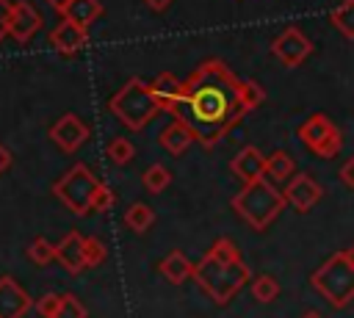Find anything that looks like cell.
Listing matches in <instances>:
<instances>
[{
  "label": "cell",
  "instance_id": "4dcf8cb0",
  "mask_svg": "<svg viewBox=\"0 0 354 318\" xmlns=\"http://www.w3.org/2000/svg\"><path fill=\"white\" fill-rule=\"evenodd\" d=\"M113 202H116V196H113V191L108 188V185H100L97 188V194H94V202H91V210H111L113 207Z\"/></svg>",
  "mask_w": 354,
  "mask_h": 318
},
{
  "label": "cell",
  "instance_id": "277c9868",
  "mask_svg": "<svg viewBox=\"0 0 354 318\" xmlns=\"http://www.w3.org/2000/svg\"><path fill=\"white\" fill-rule=\"evenodd\" d=\"M108 108H111V113L119 116L122 124H127L130 130H144V127L158 116V111H163L160 102H158V97L152 94V86L144 83L141 77H130V80L111 97Z\"/></svg>",
  "mask_w": 354,
  "mask_h": 318
},
{
  "label": "cell",
  "instance_id": "f35d334b",
  "mask_svg": "<svg viewBox=\"0 0 354 318\" xmlns=\"http://www.w3.org/2000/svg\"><path fill=\"white\" fill-rule=\"evenodd\" d=\"M0 3H3V0H0Z\"/></svg>",
  "mask_w": 354,
  "mask_h": 318
},
{
  "label": "cell",
  "instance_id": "7402d4cb",
  "mask_svg": "<svg viewBox=\"0 0 354 318\" xmlns=\"http://www.w3.org/2000/svg\"><path fill=\"white\" fill-rule=\"evenodd\" d=\"M152 221H155V213H152L144 202L130 205L127 213H124V224H127L133 232H147V230L152 227Z\"/></svg>",
  "mask_w": 354,
  "mask_h": 318
},
{
  "label": "cell",
  "instance_id": "3957f363",
  "mask_svg": "<svg viewBox=\"0 0 354 318\" xmlns=\"http://www.w3.org/2000/svg\"><path fill=\"white\" fill-rule=\"evenodd\" d=\"M232 210L254 230H266L277 221V216L285 210L288 199L285 194L277 188V183L260 177L254 183H246L235 196H232Z\"/></svg>",
  "mask_w": 354,
  "mask_h": 318
},
{
  "label": "cell",
  "instance_id": "44dd1931",
  "mask_svg": "<svg viewBox=\"0 0 354 318\" xmlns=\"http://www.w3.org/2000/svg\"><path fill=\"white\" fill-rule=\"evenodd\" d=\"M329 22L335 25L337 33L354 41V0H343L329 11Z\"/></svg>",
  "mask_w": 354,
  "mask_h": 318
},
{
  "label": "cell",
  "instance_id": "8d00e7d4",
  "mask_svg": "<svg viewBox=\"0 0 354 318\" xmlns=\"http://www.w3.org/2000/svg\"><path fill=\"white\" fill-rule=\"evenodd\" d=\"M301 318H324V315L315 312V310H307V312H301Z\"/></svg>",
  "mask_w": 354,
  "mask_h": 318
},
{
  "label": "cell",
  "instance_id": "52a82bcc",
  "mask_svg": "<svg viewBox=\"0 0 354 318\" xmlns=\"http://www.w3.org/2000/svg\"><path fill=\"white\" fill-rule=\"evenodd\" d=\"M299 141L318 158H335L343 149V133L337 130V124L326 116V113H310L299 130H296Z\"/></svg>",
  "mask_w": 354,
  "mask_h": 318
},
{
  "label": "cell",
  "instance_id": "4316f807",
  "mask_svg": "<svg viewBox=\"0 0 354 318\" xmlns=\"http://www.w3.org/2000/svg\"><path fill=\"white\" fill-rule=\"evenodd\" d=\"M28 257L36 263V265H50L55 260V246L47 241V238H36L30 246H28Z\"/></svg>",
  "mask_w": 354,
  "mask_h": 318
},
{
  "label": "cell",
  "instance_id": "836d02e7",
  "mask_svg": "<svg viewBox=\"0 0 354 318\" xmlns=\"http://www.w3.org/2000/svg\"><path fill=\"white\" fill-rule=\"evenodd\" d=\"M8 166H11V152H8V149L0 144V174H3Z\"/></svg>",
  "mask_w": 354,
  "mask_h": 318
},
{
  "label": "cell",
  "instance_id": "2e32d148",
  "mask_svg": "<svg viewBox=\"0 0 354 318\" xmlns=\"http://www.w3.org/2000/svg\"><path fill=\"white\" fill-rule=\"evenodd\" d=\"M230 171L246 185L254 183L260 177H266V155L257 147H243L232 160H230Z\"/></svg>",
  "mask_w": 354,
  "mask_h": 318
},
{
  "label": "cell",
  "instance_id": "83f0119b",
  "mask_svg": "<svg viewBox=\"0 0 354 318\" xmlns=\"http://www.w3.org/2000/svg\"><path fill=\"white\" fill-rule=\"evenodd\" d=\"M83 257H86V268L100 265V263L105 260V246H102V241L94 238V235L83 238Z\"/></svg>",
  "mask_w": 354,
  "mask_h": 318
},
{
  "label": "cell",
  "instance_id": "f546056e",
  "mask_svg": "<svg viewBox=\"0 0 354 318\" xmlns=\"http://www.w3.org/2000/svg\"><path fill=\"white\" fill-rule=\"evenodd\" d=\"M86 315H88V312H86L83 301H80L77 296L66 293V296H64V304H61V310H58L55 318H86Z\"/></svg>",
  "mask_w": 354,
  "mask_h": 318
},
{
  "label": "cell",
  "instance_id": "e0dca14e",
  "mask_svg": "<svg viewBox=\"0 0 354 318\" xmlns=\"http://www.w3.org/2000/svg\"><path fill=\"white\" fill-rule=\"evenodd\" d=\"M55 263L64 265V271L69 274H80L86 268V257H83V235L77 230H69L58 243H55Z\"/></svg>",
  "mask_w": 354,
  "mask_h": 318
},
{
  "label": "cell",
  "instance_id": "8fae6325",
  "mask_svg": "<svg viewBox=\"0 0 354 318\" xmlns=\"http://www.w3.org/2000/svg\"><path fill=\"white\" fill-rule=\"evenodd\" d=\"M149 86H152V94L158 97V102H160V108H163L166 113L177 116V113L183 111L185 94H188V83H185V80H177L174 75L163 72V75H158L155 83H149Z\"/></svg>",
  "mask_w": 354,
  "mask_h": 318
},
{
  "label": "cell",
  "instance_id": "e575fe53",
  "mask_svg": "<svg viewBox=\"0 0 354 318\" xmlns=\"http://www.w3.org/2000/svg\"><path fill=\"white\" fill-rule=\"evenodd\" d=\"M144 3H147L152 11H163V8H169V3H171V0H144Z\"/></svg>",
  "mask_w": 354,
  "mask_h": 318
},
{
  "label": "cell",
  "instance_id": "6da1fadb",
  "mask_svg": "<svg viewBox=\"0 0 354 318\" xmlns=\"http://www.w3.org/2000/svg\"><path fill=\"white\" fill-rule=\"evenodd\" d=\"M185 83H188V94L177 116H185L196 130V141L205 149H210L246 113L238 100L241 80L230 72L224 61L210 58L199 64V69H194Z\"/></svg>",
  "mask_w": 354,
  "mask_h": 318
},
{
  "label": "cell",
  "instance_id": "d590c367",
  "mask_svg": "<svg viewBox=\"0 0 354 318\" xmlns=\"http://www.w3.org/2000/svg\"><path fill=\"white\" fill-rule=\"evenodd\" d=\"M47 3H50V6L55 8V11H61V14H64V8H66V6L72 3V0H47Z\"/></svg>",
  "mask_w": 354,
  "mask_h": 318
},
{
  "label": "cell",
  "instance_id": "484cf974",
  "mask_svg": "<svg viewBox=\"0 0 354 318\" xmlns=\"http://www.w3.org/2000/svg\"><path fill=\"white\" fill-rule=\"evenodd\" d=\"M105 152H108V158H111L116 166H124V163H130V160H133V155H136V147H133L127 138L116 135V138H111V141H108Z\"/></svg>",
  "mask_w": 354,
  "mask_h": 318
},
{
  "label": "cell",
  "instance_id": "f1b7e54d",
  "mask_svg": "<svg viewBox=\"0 0 354 318\" xmlns=\"http://www.w3.org/2000/svg\"><path fill=\"white\" fill-rule=\"evenodd\" d=\"M61 304H64V293H44L33 307H36V312L41 318H55L58 310H61Z\"/></svg>",
  "mask_w": 354,
  "mask_h": 318
},
{
  "label": "cell",
  "instance_id": "7a4b0ae2",
  "mask_svg": "<svg viewBox=\"0 0 354 318\" xmlns=\"http://www.w3.org/2000/svg\"><path fill=\"white\" fill-rule=\"evenodd\" d=\"M194 279L207 290L216 304H227L252 279V274L249 265L241 260L238 246L230 238H216L199 265H194Z\"/></svg>",
  "mask_w": 354,
  "mask_h": 318
},
{
  "label": "cell",
  "instance_id": "d6a6232c",
  "mask_svg": "<svg viewBox=\"0 0 354 318\" xmlns=\"http://www.w3.org/2000/svg\"><path fill=\"white\" fill-rule=\"evenodd\" d=\"M8 0H3L0 3V41H3V36H8Z\"/></svg>",
  "mask_w": 354,
  "mask_h": 318
},
{
  "label": "cell",
  "instance_id": "4fadbf2b",
  "mask_svg": "<svg viewBox=\"0 0 354 318\" xmlns=\"http://www.w3.org/2000/svg\"><path fill=\"white\" fill-rule=\"evenodd\" d=\"M33 307L28 290L14 277H0V318H22Z\"/></svg>",
  "mask_w": 354,
  "mask_h": 318
},
{
  "label": "cell",
  "instance_id": "603a6c76",
  "mask_svg": "<svg viewBox=\"0 0 354 318\" xmlns=\"http://www.w3.org/2000/svg\"><path fill=\"white\" fill-rule=\"evenodd\" d=\"M238 100H241L243 111L249 113V111H254V108H260V105L266 102V91H263V86H260L257 80H241Z\"/></svg>",
  "mask_w": 354,
  "mask_h": 318
},
{
  "label": "cell",
  "instance_id": "5bb4252c",
  "mask_svg": "<svg viewBox=\"0 0 354 318\" xmlns=\"http://www.w3.org/2000/svg\"><path fill=\"white\" fill-rule=\"evenodd\" d=\"M86 41H88V28H83V25L66 19V17L50 30V44H53L61 55H75Z\"/></svg>",
  "mask_w": 354,
  "mask_h": 318
},
{
  "label": "cell",
  "instance_id": "d4e9b609",
  "mask_svg": "<svg viewBox=\"0 0 354 318\" xmlns=\"http://www.w3.org/2000/svg\"><path fill=\"white\" fill-rule=\"evenodd\" d=\"M144 188L149 191V194H160V191H166V185L171 183V171L166 169V166H160V163H155V166H149L147 171H144Z\"/></svg>",
  "mask_w": 354,
  "mask_h": 318
},
{
  "label": "cell",
  "instance_id": "5b68a950",
  "mask_svg": "<svg viewBox=\"0 0 354 318\" xmlns=\"http://www.w3.org/2000/svg\"><path fill=\"white\" fill-rule=\"evenodd\" d=\"M310 285L335 310H343L354 301V263L346 257V252H335L310 274Z\"/></svg>",
  "mask_w": 354,
  "mask_h": 318
},
{
  "label": "cell",
  "instance_id": "9a60e30c",
  "mask_svg": "<svg viewBox=\"0 0 354 318\" xmlns=\"http://www.w3.org/2000/svg\"><path fill=\"white\" fill-rule=\"evenodd\" d=\"M194 141H196V130L185 116H174V122L166 124L163 133H160V147L174 158L183 155Z\"/></svg>",
  "mask_w": 354,
  "mask_h": 318
},
{
  "label": "cell",
  "instance_id": "cb8c5ba5",
  "mask_svg": "<svg viewBox=\"0 0 354 318\" xmlns=\"http://www.w3.org/2000/svg\"><path fill=\"white\" fill-rule=\"evenodd\" d=\"M249 288H252V296H254L257 301H263V304H268V301H274V299L279 296V282H277L271 274L254 277Z\"/></svg>",
  "mask_w": 354,
  "mask_h": 318
},
{
  "label": "cell",
  "instance_id": "7c38bea8",
  "mask_svg": "<svg viewBox=\"0 0 354 318\" xmlns=\"http://www.w3.org/2000/svg\"><path fill=\"white\" fill-rule=\"evenodd\" d=\"M91 127L86 122H80L75 113H64L53 127H50V138L64 149V152H75L83 141H88Z\"/></svg>",
  "mask_w": 354,
  "mask_h": 318
},
{
  "label": "cell",
  "instance_id": "d6986e66",
  "mask_svg": "<svg viewBox=\"0 0 354 318\" xmlns=\"http://www.w3.org/2000/svg\"><path fill=\"white\" fill-rule=\"evenodd\" d=\"M100 14H102V3L100 0H72L64 8V17L77 22V25H83V28H88L94 19H100Z\"/></svg>",
  "mask_w": 354,
  "mask_h": 318
},
{
  "label": "cell",
  "instance_id": "ac0fdd59",
  "mask_svg": "<svg viewBox=\"0 0 354 318\" xmlns=\"http://www.w3.org/2000/svg\"><path fill=\"white\" fill-rule=\"evenodd\" d=\"M160 274H163L169 282L183 285L188 277H194V263H191L180 249H174V252H169V254L160 260Z\"/></svg>",
  "mask_w": 354,
  "mask_h": 318
},
{
  "label": "cell",
  "instance_id": "9c48e42d",
  "mask_svg": "<svg viewBox=\"0 0 354 318\" xmlns=\"http://www.w3.org/2000/svg\"><path fill=\"white\" fill-rule=\"evenodd\" d=\"M282 194H285V199H288V205H290L293 210L307 213V210H313V207L321 202L324 188H321L310 174L299 171V174H293V177L288 180V185H285Z\"/></svg>",
  "mask_w": 354,
  "mask_h": 318
},
{
  "label": "cell",
  "instance_id": "ffe728a7",
  "mask_svg": "<svg viewBox=\"0 0 354 318\" xmlns=\"http://www.w3.org/2000/svg\"><path fill=\"white\" fill-rule=\"evenodd\" d=\"M293 158L285 152V149H277L266 158V177L271 183H288L293 177Z\"/></svg>",
  "mask_w": 354,
  "mask_h": 318
},
{
  "label": "cell",
  "instance_id": "8992f818",
  "mask_svg": "<svg viewBox=\"0 0 354 318\" xmlns=\"http://www.w3.org/2000/svg\"><path fill=\"white\" fill-rule=\"evenodd\" d=\"M102 183L94 177V171L86 166V163H75L66 174H61L55 183H53V194L75 213V216H86L91 210V202H94V194Z\"/></svg>",
  "mask_w": 354,
  "mask_h": 318
},
{
  "label": "cell",
  "instance_id": "74e56055",
  "mask_svg": "<svg viewBox=\"0 0 354 318\" xmlns=\"http://www.w3.org/2000/svg\"><path fill=\"white\" fill-rule=\"evenodd\" d=\"M343 252H346V257H348V260H351V263H354V243H351V246H348V249H343Z\"/></svg>",
  "mask_w": 354,
  "mask_h": 318
},
{
  "label": "cell",
  "instance_id": "30bf717a",
  "mask_svg": "<svg viewBox=\"0 0 354 318\" xmlns=\"http://www.w3.org/2000/svg\"><path fill=\"white\" fill-rule=\"evenodd\" d=\"M39 28H41V14L28 0H17L8 6V36L11 39L25 44V41H30V36Z\"/></svg>",
  "mask_w": 354,
  "mask_h": 318
},
{
  "label": "cell",
  "instance_id": "1f68e13d",
  "mask_svg": "<svg viewBox=\"0 0 354 318\" xmlns=\"http://www.w3.org/2000/svg\"><path fill=\"white\" fill-rule=\"evenodd\" d=\"M337 177H340V183L346 185V188H351L354 191V155L340 166V171H337Z\"/></svg>",
  "mask_w": 354,
  "mask_h": 318
},
{
  "label": "cell",
  "instance_id": "ba28073f",
  "mask_svg": "<svg viewBox=\"0 0 354 318\" xmlns=\"http://www.w3.org/2000/svg\"><path fill=\"white\" fill-rule=\"evenodd\" d=\"M271 53L277 55V61L282 64V66H299V64H304L310 55H313V41L307 39V33L301 30V28H296V25H290V28H285L274 41H271Z\"/></svg>",
  "mask_w": 354,
  "mask_h": 318
}]
</instances>
